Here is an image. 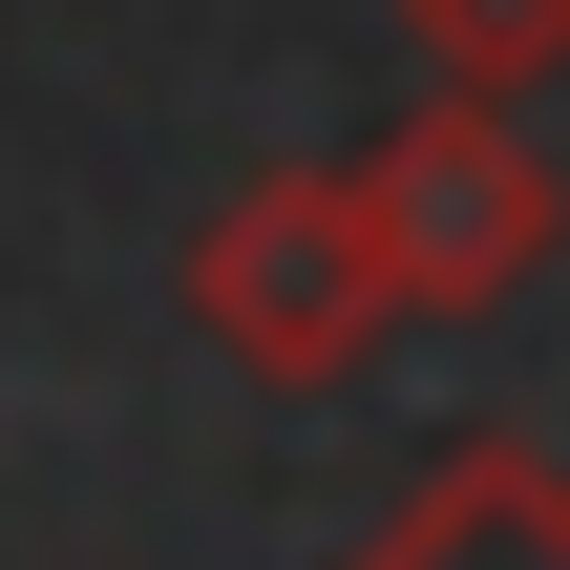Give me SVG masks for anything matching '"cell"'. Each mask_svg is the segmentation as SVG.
I'll list each match as a JSON object with an SVG mask.
<instances>
[{"label":"cell","mask_w":570,"mask_h":570,"mask_svg":"<svg viewBox=\"0 0 570 570\" xmlns=\"http://www.w3.org/2000/svg\"><path fill=\"white\" fill-rule=\"evenodd\" d=\"M338 190H360V254L402 317H487L570 254V169L529 148V106H465V85H423L381 148H338Z\"/></svg>","instance_id":"1"},{"label":"cell","mask_w":570,"mask_h":570,"mask_svg":"<svg viewBox=\"0 0 570 570\" xmlns=\"http://www.w3.org/2000/svg\"><path fill=\"white\" fill-rule=\"evenodd\" d=\"M190 317H212V360L275 381V402H317V381H360V360L402 338V296H381L338 169H254V190H212V233H190Z\"/></svg>","instance_id":"2"},{"label":"cell","mask_w":570,"mask_h":570,"mask_svg":"<svg viewBox=\"0 0 570 570\" xmlns=\"http://www.w3.org/2000/svg\"><path fill=\"white\" fill-rule=\"evenodd\" d=\"M338 570H570V465L550 444H444Z\"/></svg>","instance_id":"3"},{"label":"cell","mask_w":570,"mask_h":570,"mask_svg":"<svg viewBox=\"0 0 570 570\" xmlns=\"http://www.w3.org/2000/svg\"><path fill=\"white\" fill-rule=\"evenodd\" d=\"M402 42H423V85H465V106H529L570 63V0H402Z\"/></svg>","instance_id":"4"}]
</instances>
